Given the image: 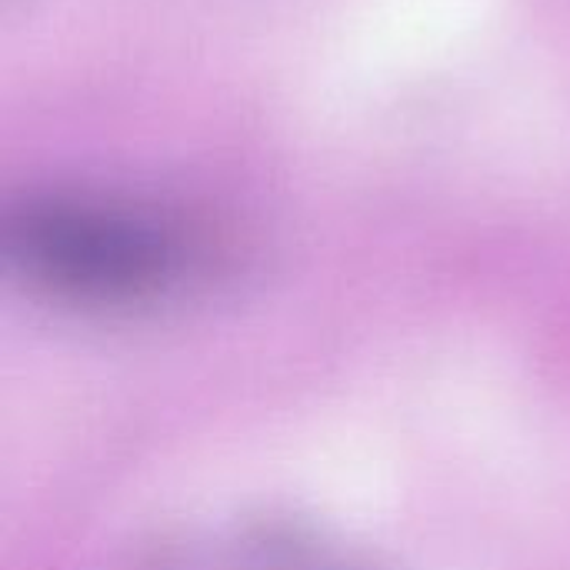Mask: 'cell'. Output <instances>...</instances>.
<instances>
[{"instance_id":"1","label":"cell","mask_w":570,"mask_h":570,"mask_svg":"<svg viewBox=\"0 0 570 570\" xmlns=\"http://www.w3.org/2000/svg\"><path fill=\"white\" fill-rule=\"evenodd\" d=\"M7 261L33 284L80 301H137L184 267L180 230L137 204L37 194L3 220Z\"/></svg>"}]
</instances>
